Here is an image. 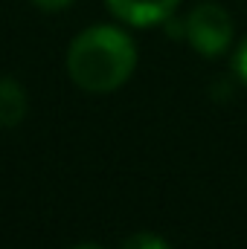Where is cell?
I'll use <instances>...</instances> for the list:
<instances>
[{
    "label": "cell",
    "mask_w": 247,
    "mask_h": 249,
    "mask_svg": "<svg viewBox=\"0 0 247 249\" xmlns=\"http://www.w3.org/2000/svg\"><path fill=\"white\" fill-rule=\"evenodd\" d=\"M137 67V44L120 26H90L73 38L67 50V72L87 93L120 90Z\"/></svg>",
    "instance_id": "cell-1"
},
{
    "label": "cell",
    "mask_w": 247,
    "mask_h": 249,
    "mask_svg": "<svg viewBox=\"0 0 247 249\" xmlns=\"http://www.w3.org/2000/svg\"><path fill=\"white\" fill-rule=\"evenodd\" d=\"M186 41L206 58L221 55L233 41V18L215 3H201L186 18Z\"/></svg>",
    "instance_id": "cell-2"
},
{
    "label": "cell",
    "mask_w": 247,
    "mask_h": 249,
    "mask_svg": "<svg viewBox=\"0 0 247 249\" xmlns=\"http://www.w3.org/2000/svg\"><path fill=\"white\" fill-rule=\"evenodd\" d=\"M108 9L131 26H151L166 20L181 0H105Z\"/></svg>",
    "instance_id": "cell-3"
},
{
    "label": "cell",
    "mask_w": 247,
    "mask_h": 249,
    "mask_svg": "<svg viewBox=\"0 0 247 249\" xmlns=\"http://www.w3.org/2000/svg\"><path fill=\"white\" fill-rule=\"evenodd\" d=\"M29 96L15 78H0V127H18L26 119Z\"/></svg>",
    "instance_id": "cell-4"
},
{
    "label": "cell",
    "mask_w": 247,
    "mask_h": 249,
    "mask_svg": "<svg viewBox=\"0 0 247 249\" xmlns=\"http://www.w3.org/2000/svg\"><path fill=\"white\" fill-rule=\"evenodd\" d=\"M120 249H172V247L160 235H154V232H137V235L125 238Z\"/></svg>",
    "instance_id": "cell-5"
},
{
    "label": "cell",
    "mask_w": 247,
    "mask_h": 249,
    "mask_svg": "<svg viewBox=\"0 0 247 249\" xmlns=\"http://www.w3.org/2000/svg\"><path fill=\"white\" fill-rule=\"evenodd\" d=\"M233 70H236V75L247 84V38L239 44V50H236V55H233Z\"/></svg>",
    "instance_id": "cell-6"
},
{
    "label": "cell",
    "mask_w": 247,
    "mask_h": 249,
    "mask_svg": "<svg viewBox=\"0 0 247 249\" xmlns=\"http://www.w3.org/2000/svg\"><path fill=\"white\" fill-rule=\"evenodd\" d=\"M38 9H44V12H59V9H64V6H70L73 0H32Z\"/></svg>",
    "instance_id": "cell-7"
},
{
    "label": "cell",
    "mask_w": 247,
    "mask_h": 249,
    "mask_svg": "<svg viewBox=\"0 0 247 249\" xmlns=\"http://www.w3.org/2000/svg\"><path fill=\"white\" fill-rule=\"evenodd\" d=\"M70 249H105V247H99V244H76V247H70Z\"/></svg>",
    "instance_id": "cell-8"
}]
</instances>
